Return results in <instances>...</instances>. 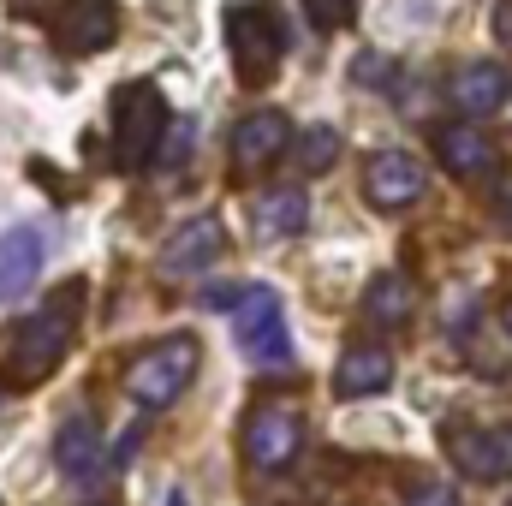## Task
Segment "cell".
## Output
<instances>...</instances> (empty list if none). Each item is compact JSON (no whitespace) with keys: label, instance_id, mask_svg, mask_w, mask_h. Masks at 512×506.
I'll use <instances>...</instances> for the list:
<instances>
[{"label":"cell","instance_id":"ffe728a7","mask_svg":"<svg viewBox=\"0 0 512 506\" xmlns=\"http://www.w3.org/2000/svg\"><path fill=\"white\" fill-rule=\"evenodd\" d=\"M304 12H310L316 30H346L352 12H358V0H304Z\"/></svg>","mask_w":512,"mask_h":506},{"label":"cell","instance_id":"9c48e42d","mask_svg":"<svg viewBox=\"0 0 512 506\" xmlns=\"http://www.w3.org/2000/svg\"><path fill=\"white\" fill-rule=\"evenodd\" d=\"M54 42L66 54H102V48H114L120 42V6L114 0H60Z\"/></svg>","mask_w":512,"mask_h":506},{"label":"cell","instance_id":"4fadbf2b","mask_svg":"<svg viewBox=\"0 0 512 506\" xmlns=\"http://www.w3.org/2000/svg\"><path fill=\"white\" fill-rule=\"evenodd\" d=\"M435 155H441V167H447L453 179H483V173L501 167L495 137L477 131V126H441L435 131Z\"/></svg>","mask_w":512,"mask_h":506},{"label":"cell","instance_id":"3957f363","mask_svg":"<svg viewBox=\"0 0 512 506\" xmlns=\"http://www.w3.org/2000/svg\"><path fill=\"white\" fill-rule=\"evenodd\" d=\"M197 364H203V346L191 334H167L161 346L137 352L126 370V393L143 405V411H167L191 381H197Z\"/></svg>","mask_w":512,"mask_h":506},{"label":"cell","instance_id":"277c9868","mask_svg":"<svg viewBox=\"0 0 512 506\" xmlns=\"http://www.w3.org/2000/svg\"><path fill=\"white\" fill-rule=\"evenodd\" d=\"M233 340L262 376H292V334H286L274 286H245V298L233 310Z\"/></svg>","mask_w":512,"mask_h":506},{"label":"cell","instance_id":"30bf717a","mask_svg":"<svg viewBox=\"0 0 512 506\" xmlns=\"http://www.w3.org/2000/svg\"><path fill=\"white\" fill-rule=\"evenodd\" d=\"M227 251V233H221V221L215 215H191L167 245H161V274L167 280H191V274H209L215 262Z\"/></svg>","mask_w":512,"mask_h":506},{"label":"cell","instance_id":"603a6c76","mask_svg":"<svg viewBox=\"0 0 512 506\" xmlns=\"http://www.w3.org/2000/svg\"><path fill=\"white\" fill-rule=\"evenodd\" d=\"M495 36H501V42H512V0H501V6H495Z\"/></svg>","mask_w":512,"mask_h":506},{"label":"cell","instance_id":"7a4b0ae2","mask_svg":"<svg viewBox=\"0 0 512 506\" xmlns=\"http://www.w3.org/2000/svg\"><path fill=\"white\" fill-rule=\"evenodd\" d=\"M173 131V108L161 96V84H126L114 96V167L120 173H143L161 155V137Z\"/></svg>","mask_w":512,"mask_h":506},{"label":"cell","instance_id":"ac0fdd59","mask_svg":"<svg viewBox=\"0 0 512 506\" xmlns=\"http://www.w3.org/2000/svg\"><path fill=\"white\" fill-rule=\"evenodd\" d=\"M411 310H417V286H411V274L382 268V274L364 286V316H370L376 328H399Z\"/></svg>","mask_w":512,"mask_h":506},{"label":"cell","instance_id":"e0dca14e","mask_svg":"<svg viewBox=\"0 0 512 506\" xmlns=\"http://www.w3.org/2000/svg\"><path fill=\"white\" fill-rule=\"evenodd\" d=\"M251 221H256V233H268V239H292V233H304V221H310V197H304V185L262 191V197L251 203Z\"/></svg>","mask_w":512,"mask_h":506},{"label":"cell","instance_id":"ba28073f","mask_svg":"<svg viewBox=\"0 0 512 506\" xmlns=\"http://www.w3.org/2000/svg\"><path fill=\"white\" fill-rule=\"evenodd\" d=\"M447 459L471 483H512V423H501V429H447Z\"/></svg>","mask_w":512,"mask_h":506},{"label":"cell","instance_id":"8992f818","mask_svg":"<svg viewBox=\"0 0 512 506\" xmlns=\"http://www.w3.org/2000/svg\"><path fill=\"white\" fill-rule=\"evenodd\" d=\"M298 447H304V417L292 411V405H256L251 423H245V459H251V471H286L292 459H298Z\"/></svg>","mask_w":512,"mask_h":506},{"label":"cell","instance_id":"8fae6325","mask_svg":"<svg viewBox=\"0 0 512 506\" xmlns=\"http://www.w3.org/2000/svg\"><path fill=\"white\" fill-rule=\"evenodd\" d=\"M292 143V120L280 108H256L233 126V173H262L268 161H280Z\"/></svg>","mask_w":512,"mask_h":506},{"label":"cell","instance_id":"4316f807","mask_svg":"<svg viewBox=\"0 0 512 506\" xmlns=\"http://www.w3.org/2000/svg\"><path fill=\"white\" fill-rule=\"evenodd\" d=\"M507 334H512V304H507Z\"/></svg>","mask_w":512,"mask_h":506},{"label":"cell","instance_id":"484cf974","mask_svg":"<svg viewBox=\"0 0 512 506\" xmlns=\"http://www.w3.org/2000/svg\"><path fill=\"white\" fill-rule=\"evenodd\" d=\"M167 506H185V495H173V501H167Z\"/></svg>","mask_w":512,"mask_h":506},{"label":"cell","instance_id":"d4e9b609","mask_svg":"<svg viewBox=\"0 0 512 506\" xmlns=\"http://www.w3.org/2000/svg\"><path fill=\"white\" fill-rule=\"evenodd\" d=\"M501 114H507V126H512V96H507V108H501Z\"/></svg>","mask_w":512,"mask_h":506},{"label":"cell","instance_id":"5bb4252c","mask_svg":"<svg viewBox=\"0 0 512 506\" xmlns=\"http://www.w3.org/2000/svg\"><path fill=\"white\" fill-rule=\"evenodd\" d=\"M512 96V72L507 66H495V60H471L459 78H453V108L459 114H471V120H489V114H501Z\"/></svg>","mask_w":512,"mask_h":506},{"label":"cell","instance_id":"52a82bcc","mask_svg":"<svg viewBox=\"0 0 512 506\" xmlns=\"http://www.w3.org/2000/svg\"><path fill=\"white\" fill-rule=\"evenodd\" d=\"M423 191H429V173H423V161H417L411 149H382V155H370V167H364V197H370L376 209L399 215V209H411Z\"/></svg>","mask_w":512,"mask_h":506},{"label":"cell","instance_id":"d6986e66","mask_svg":"<svg viewBox=\"0 0 512 506\" xmlns=\"http://www.w3.org/2000/svg\"><path fill=\"white\" fill-rule=\"evenodd\" d=\"M292 161H298V173H328V167L340 161V131L334 126H304Z\"/></svg>","mask_w":512,"mask_h":506},{"label":"cell","instance_id":"5b68a950","mask_svg":"<svg viewBox=\"0 0 512 506\" xmlns=\"http://www.w3.org/2000/svg\"><path fill=\"white\" fill-rule=\"evenodd\" d=\"M227 48H233V72L239 84H268L280 54H286V30H280V12L274 6H233L227 12Z\"/></svg>","mask_w":512,"mask_h":506},{"label":"cell","instance_id":"44dd1931","mask_svg":"<svg viewBox=\"0 0 512 506\" xmlns=\"http://www.w3.org/2000/svg\"><path fill=\"white\" fill-rule=\"evenodd\" d=\"M387 72H393V66H387L382 54H358V60H352V78H358V84H370V90H382Z\"/></svg>","mask_w":512,"mask_h":506},{"label":"cell","instance_id":"7402d4cb","mask_svg":"<svg viewBox=\"0 0 512 506\" xmlns=\"http://www.w3.org/2000/svg\"><path fill=\"white\" fill-rule=\"evenodd\" d=\"M405 506H459V495H453L447 483H417V489L405 495Z\"/></svg>","mask_w":512,"mask_h":506},{"label":"cell","instance_id":"2e32d148","mask_svg":"<svg viewBox=\"0 0 512 506\" xmlns=\"http://www.w3.org/2000/svg\"><path fill=\"white\" fill-rule=\"evenodd\" d=\"M393 381V358L387 346H346L340 352V370H334V393L340 399H370Z\"/></svg>","mask_w":512,"mask_h":506},{"label":"cell","instance_id":"cb8c5ba5","mask_svg":"<svg viewBox=\"0 0 512 506\" xmlns=\"http://www.w3.org/2000/svg\"><path fill=\"white\" fill-rule=\"evenodd\" d=\"M501 209H507V221H512V185H507V191H501Z\"/></svg>","mask_w":512,"mask_h":506},{"label":"cell","instance_id":"7c38bea8","mask_svg":"<svg viewBox=\"0 0 512 506\" xmlns=\"http://www.w3.org/2000/svg\"><path fill=\"white\" fill-rule=\"evenodd\" d=\"M54 465H60V477L78 483V489H90V483L108 471V453H102V429H96V417H72V423L60 429V441H54Z\"/></svg>","mask_w":512,"mask_h":506},{"label":"cell","instance_id":"9a60e30c","mask_svg":"<svg viewBox=\"0 0 512 506\" xmlns=\"http://www.w3.org/2000/svg\"><path fill=\"white\" fill-rule=\"evenodd\" d=\"M36 268H42V239H36V227H6V233H0V304H18V298L36 286Z\"/></svg>","mask_w":512,"mask_h":506},{"label":"cell","instance_id":"6da1fadb","mask_svg":"<svg viewBox=\"0 0 512 506\" xmlns=\"http://www.w3.org/2000/svg\"><path fill=\"white\" fill-rule=\"evenodd\" d=\"M78 310H84V280L60 286L36 316L18 322L12 352H6V381H12V387H42V381L54 376V364L66 358V346H72V334H78Z\"/></svg>","mask_w":512,"mask_h":506}]
</instances>
